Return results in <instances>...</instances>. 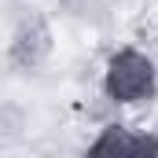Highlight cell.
I'll list each match as a JSON object with an SVG mask.
<instances>
[{"label": "cell", "instance_id": "6da1fadb", "mask_svg": "<svg viewBox=\"0 0 158 158\" xmlns=\"http://www.w3.org/2000/svg\"><path fill=\"white\" fill-rule=\"evenodd\" d=\"M158 88V70L140 48H118L107 59L103 70V92L114 103H143Z\"/></svg>", "mask_w": 158, "mask_h": 158}, {"label": "cell", "instance_id": "7a4b0ae2", "mask_svg": "<svg viewBox=\"0 0 158 158\" xmlns=\"http://www.w3.org/2000/svg\"><path fill=\"white\" fill-rule=\"evenodd\" d=\"M85 158H158L155 132H132L129 125H103L99 136L88 143Z\"/></svg>", "mask_w": 158, "mask_h": 158}, {"label": "cell", "instance_id": "3957f363", "mask_svg": "<svg viewBox=\"0 0 158 158\" xmlns=\"http://www.w3.org/2000/svg\"><path fill=\"white\" fill-rule=\"evenodd\" d=\"M11 63L22 66V70H33L40 66L48 55H52V26L44 15H22L15 33H11Z\"/></svg>", "mask_w": 158, "mask_h": 158}]
</instances>
